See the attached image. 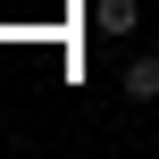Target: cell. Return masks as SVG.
<instances>
[{"mask_svg": "<svg viewBox=\"0 0 159 159\" xmlns=\"http://www.w3.org/2000/svg\"><path fill=\"white\" fill-rule=\"evenodd\" d=\"M92 25L101 34H134L143 25V0H92Z\"/></svg>", "mask_w": 159, "mask_h": 159, "instance_id": "cell-1", "label": "cell"}, {"mask_svg": "<svg viewBox=\"0 0 159 159\" xmlns=\"http://www.w3.org/2000/svg\"><path fill=\"white\" fill-rule=\"evenodd\" d=\"M126 101H159V59H126Z\"/></svg>", "mask_w": 159, "mask_h": 159, "instance_id": "cell-2", "label": "cell"}]
</instances>
